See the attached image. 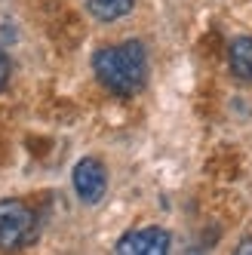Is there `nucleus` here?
<instances>
[{
    "instance_id": "obj_1",
    "label": "nucleus",
    "mask_w": 252,
    "mask_h": 255,
    "mask_svg": "<svg viewBox=\"0 0 252 255\" xmlns=\"http://www.w3.org/2000/svg\"><path fill=\"white\" fill-rule=\"evenodd\" d=\"M93 68L102 86H108L114 96H123V99L141 93V86L148 80V56L138 40L102 46L93 56Z\"/></svg>"
},
{
    "instance_id": "obj_2",
    "label": "nucleus",
    "mask_w": 252,
    "mask_h": 255,
    "mask_svg": "<svg viewBox=\"0 0 252 255\" xmlns=\"http://www.w3.org/2000/svg\"><path fill=\"white\" fill-rule=\"evenodd\" d=\"M37 234V218L22 200H0V249H22Z\"/></svg>"
},
{
    "instance_id": "obj_3",
    "label": "nucleus",
    "mask_w": 252,
    "mask_h": 255,
    "mask_svg": "<svg viewBox=\"0 0 252 255\" xmlns=\"http://www.w3.org/2000/svg\"><path fill=\"white\" fill-rule=\"evenodd\" d=\"M74 191H77V197L83 200V203H89V206H96L99 200L105 197V191H108V172H105V166L96 157H83L74 166Z\"/></svg>"
},
{
    "instance_id": "obj_4",
    "label": "nucleus",
    "mask_w": 252,
    "mask_h": 255,
    "mask_svg": "<svg viewBox=\"0 0 252 255\" xmlns=\"http://www.w3.org/2000/svg\"><path fill=\"white\" fill-rule=\"evenodd\" d=\"M120 255H163L169 252V234L163 228H138L117 240Z\"/></svg>"
},
{
    "instance_id": "obj_5",
    "label": "nucleus",
    "mask_w": 252,
    "mask_h": 255,
    "mask_svg": "<svg viewBox=\"0 0 252 255\" xmlns=\"http://www.w3.org/2000/svg\"><path fill=\"white\" fill-rule=\"evenodd\" d=\"M228 68H231V74L237 80L252 83V37L231 40V46H228Z\"/></svg>"
},
{
    "instance_id": "obj_6",
    "label": "nucleus",
    "mask_w": 252,
    "mask_h": 255,
    "mask_svg": "<svg viewBox=\"0 0 252 255\" xmlns=\"http://www.w3.org/2000/svg\"><path fill=\"white\" fill-rule=\"evenodd\" d=\"M86 6L99 22H117L135 6V0H86Z\"/></svg>"
},
{
    "instance_id": "obj_7",
    "label": "nucleus",
    "mask_w": 252,
    "mask_h": 255,
    "mask_svg": "<svg viewBox=\"0 0 252 255\" xmlns=\"http://www.w3.org/2000/svg\"><path fill=\"white\" fill-rule=\"evenodd\" d=\"M9 74H12L9 56L3 52V46H0V93H3V89H6V83H9Z\"/></svg>"
},
{
    "instance_id": "obj_8",
    "label": "nucleus",
    "mask_w": 252,
    "mask_h": 255,
    "mask_svg": "<svg viewBox=\"0 0 252 255\" xmlns=\"http://www.w3.org/2000/svg\"><path fill=\"white\" fill-rule=\"evenodd\" d=\"M237 252H240V255H249V252H252V240H243V243H240V249H237Z\"/></svg>"
}]
</instances>
